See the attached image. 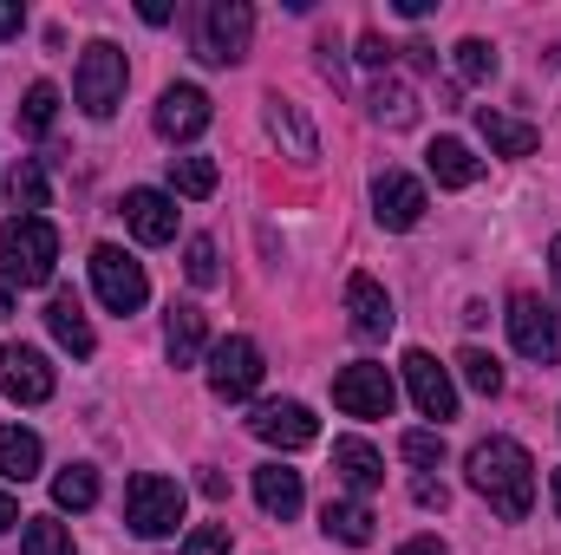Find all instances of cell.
Returning a JSON list of instances; mask_svg holds the SVG:
<instances>
[{
  "label": "cell",
  "mask_w": 561,
  "mask_h": 555,
  "mask_svg": "<svg viewBox=\"0 0 561 555\" xmlns=\"http://www.w3.org/2000/svg\"><path fill=\"white\" fill-rule=\"evenodd\" d=\"M125 229L138 236L144 249L176 242V196H163V190H125Z\"/></svg>",
  "instance_id": "obj_15"
},
{
  "label": "cell",
  "mask_w": 561,
  "mask_h": 555,
  "mask_svg": "<svg viewBox=\"0 0 561 555\" xmlns=\"http://www.w3.org/2000/svg\"><path fill=\"white\" fill-rule=\"evenodd\" d=\"M53 118H59V86H26V99H20V132H33V138H46L53 132Z\"/></svg>",
  "instance_id": "obj_29"
},
{
  "label": "cell",
  "mask_w": 561,
  "mask_h": 555,
  "mask_svg": "<svg viewBox=\"0 0 561 555\" xmlns=\"http://www.w3.org/2000/svg\"><path fill=\"white\" fill-rule=\"evenodd\" d=\"M262 125H268V138L294 157V163H313L320 157V138H313V125H307V112L294 105V99H280L268 92V105H262Z\"/></svg>",
  "instance_id": "obj_16"
},
{
  "label": "cell",
  "mask_w": 561,
  "mask_h": 555,
  "mask_svg": "<svg viewBox=\"0 0 561 555\" xmlns=\"http://www.w3.org/2000/svg\"><path fill=\"white\" fill-rule=\"evenodd\" d=\"M457 366H463V380H470L483 399H496V393H503V366H496V353H483V347H463V353H457Z\"/></svg>",
  "instance_id": "obj_33"
},
{
  "label": "cell",
  "mask_w": 561,
  "mask_h": 555,
  "mask_svg": "<svg viewBox=\"0 0 561 555\" xmlns=\"http://www.w3.org/2000/svg\"><path fill=\"white\" fill-rule=\"evenodd\" d=\"M138 13H144V26H163V20H170V7H163V0H144Z\"/></svg>",
  "instance_id": "obj_42"
},
{
  "label": "cell",
  "mask_w": 561,
  "mask_h": 555,
  "mask_svg": "<svg viewBox=\"0 0 561 555\" xmlns=\"http://www.w3.org/2000/svg\"><path fill=\"white\" fill-rule=\"evenodd\" d=\"M424 209H431V196H424L419 177H405V170H379L373 177V216L386 229H419Z\"/></svg>",
  "instance_id": "obj_11"
},
{
  "label": "cell",
  "mask_w": 561,
  "mask_h": 555,
  "mask_svg": "<svg viewBox=\"0 0 561 555\" xmlns=\"http://www.w3.org/2000/svg\"><path fill=\"white\" fill-rule=\"evenodd\" d=\"M399 457L419 464V477L437 471V464H444V431H405V438H399Z\"/></svg>",
  "instance_id": "obj_35"
},
{
  "label": "cell",
  "mask_w": 561,
  "mask_h": 555,
  "mask_svg": "<svg viewBox=\"0 0 561 555\" xmlns=\"http://www.w3.org/2000/svg\"><path fill=\"white\" fill-rule=\"evenodd\" d=\"M176 555H229V523H196Z\"/></svg>",
  "instance_id": "obj_36"
},
{
  "label": "cell",
  "mask_w": 561,
  "mask_h": 555,
  "mask_svg": "<svg viewBox=\"0 0 561 555\" xmlns=\"http://www.w3.org/2000/svg\"><path fill=\"white\" fill-rule=\"evenodd\" d=\"M450 66H457L463 86H490V79H496V46H483V39H457Z\"/></svg>",
  "instance_id": "obj_30"
},
{
  "label": "cell",
  "mask_w": 561,
  "mask_h": 555,
  "mask_svg": "<svg viewBox=\"0 0 561 555\" xmlns=\"http://www.w3.org/2000/svg\"><path fill=\"white\" fill-rule=\"evenodd\" d=\"M7 314H13V275L0 269V320H7Z\"/></svg>",
  "instance_id": "obj_43"
},
{
  "label": "cell",
  "mask_w": 561,
  "mask_h": 555,
  "mask_svg": "<svg viewBox=\"0 0 561 555\" xmlns=\"http://www.w3.org/2000/svg\"><path fill=\"white\" fill-rule=\"evenodd\" d=\"M255 39V7L249 0H209L196 13V59L203 66H242Z\"/></svg>",
  "instance_id": "obj_4"
},
{
  "label": "cell",
  "mask_w": 561,
  "mask_h": 555,
  "mask_svg": "<svg viewBox=\"0 0 561 555\" xmlns=\"http://www.w3.org/2000/svg\"><path fill=\"white\" fill-rule=\"evenodd\" d=\"M125 79H131L125 53L112 39H92L85 59H79V72H72V99L85 105V118H112L125 105Z\"/></svg>",
  "instance_id": "obj_5"
},
{
  "label": "cell",
  "mask_w": 561,
  "mask_h": 555,
  "mask_svg": "<svg viewBox=\"0 0 561 555\" xmlns=\"http://www.w3.org/2000/svg\"><path fill=\"white\" fill-rule=\"evenodd\" d=\"M346 314H353V333H359V340H386L392 320H399V314H392V294H386L373 275L346 281Z\"/></svg>",
  "instance_id": "obj_17"
},
{
  "label": "cell",
  "mask_w": 561,
  "mask_h": 555,
  "mask_svg": "<svg viewBox=\"0 0 561 555\" xmlns=\"http://www.w3.org/2000/svg\"><path fill=\"white\" fill-rule=\"evenodd\" d=\"M399 555H444V536H412Z\"/></svg>",
  "instance_id": "obj_40"
},
{
  "label": "cell",
  "mask_w": 561,
  "mask_h": 555,
  "mask_svg": "<svg viewBox=\"0 0 561 555\" xmlns=\"http://www.w3.org/2000/svg\"><path fill=\"white\" fill-rule=\"evenodd\" d=\"M359 59H366V66H386V59H392V46H386L379 33H359Z\"/></svg>",
  "instance_id": "obj_38"
},
{
  "label": "cell",
  "mask_w": 561,
  "mask_h": 555,
  "mask_svg": "<svg viewBox=\"0 0 561 555\" xmlns=\"http://www.w3.org/2000/svg\"><path fill=\"white\" fill-rule=\"evenodd\" d=\"M470 490L503 517V523H523L536 510V457L516 444V438H483L470 451Z\"/></svg>",
  "instance_id": "obj_1"
},
{
  "label": "cell",
  "mask_w": 561,
  "mask_h": 555,
  "mask_svg": "<svg viewBox=\"0 0 561 555\" xmlns=\"http://www.w3.org/2000/svg\"><path fill=\"white\" fill-rule=\"evenodd\" d=\"M39 438L33 431H20V424H0V477L7 484H26V477H39Z\"/></svg>",
  "instance_id": "obj_25"
},
{
  "label": "cell",
  "mask_w": 561,
  "mask_h": 555,
  "mask_svg": "<svg viewBox=\"0 0 561 555\" xmlns=\"http://www.w3.org/2000/svg\"><path fill=\"white\" fill-rule=\"evenodd\" d=\"M20 26H26V13H20V7H13V0H0V39H13V33H20Z\"/></svg>",
  "instance_id": "obj_39"
},
{
  "label": "cell",
  "mask_w": 561,
  "mask_h": 555,
  "mask_svg": "<svg viewBox=\"0 0 561 555\" xmlns=\"http://www.w3.org/2000/svg\"><path fill=\"white\" fill-rule=\"evenodd\" d=\"M333 471H340V484L359 490V497L386 484V464H379V451H373L366 438H333Z\"/></svg>",
  "instance_id": "obj_20"
},
{
  "label": "cell",
  "mask_w": 561,
  "mask_h": 555,
  "mask_svg": "<svg viewBox=\"0 0 561 555\" xmlns=\"http://www.w3.org/2000/svg\"><path fill=\"white\" fill-rule=\"evenodd\" d=\"M183 275H190V287H216V281H222V262H216V242H209V236H190Z\"/></svg>",
  "instance_id": "obj_34"
},
{
  "label": "cell",
  "mask_w": 561,
  "mask_h": 555,
  "mask_svg": "<svg viewBox=\"0 0 561 555\" xmlns=\"http://www.w3.org/2000/svg\"><path fill=\"white\" fill-rule=\"evenodd\" d=\"M366 105H373V118H379L386 132H412V125H419V99H412V86H405V79H392V72L373 86V99H366Z\"/></svg>",
  "instance_id": "obj_24"
},
{
  "label": "cell",
  "mask_w": 561,
  "mask_h": 555,
  "mask_svg": "<svg viewBox=\"0 0 561 555\" xmlns=\"http://www.w3.org/2000/svg\"><path fill=\"white\" fill-rule=\"evenodd\" d=\"M46 327H53V340H59V347H66L72 360H92L99 333H92V320H85L79 294H53V301H46Z\"/></svg>",
  "instance_id": "obj_19"
},
{
  "label": "cell",
  "mask_w": 561,
  "mask_h": 555,
  "mask_svg": "<svg viewBox=\"0 0 561 555\" xmlns=\"http://www.w3.org/2000/svg\"><path fill=\"white\" fill-rule=\"evenodd\" d=\"M333 406H340L346 418H392L399 386H392L386 366L359 360V366H340V373H333Z\"/></svg>",
  "instance_id": "obj_7"
},
{
  "label": "cell",
  "mask_w": 561,
  "mask_h": 555,
  "mask_svg": "<svg viewBox=\"0 0 561 555\" xmlns=\"http://www.w3.org/2000/svg\"><path fill=\"white\" fill-rule=\"evenodd\" d=\"M92 287H99V301H105L112 314H138L144 301H150L144 262H131L118 242H99V249H92Z\"/></svg>",
  "instance_id": "obj_8"
},
{
  "label": "cell",
  "mask_w": 561,
  "mask_h": 555,
  "mask_svg": "<svg viewBox=\"0 0 561 555\" xmlns=\"http://www.w3.org/2000/svg\"><path fill=\"white\" fill-rule=\"evenodd\" d=\"M549 262H556V281H561V236L549 242Z\"/></svg>",
  "instance_id": "obj_44"
},
{
  "label": "cell",
  "mask_w": 561,
  "mask_h": 555,
  "mask_svg": "<svg viewBox=\"0 0 561 555\" xmlns=\"http://www.w3.org/2000/svg\"><path fill=\"white\" fill-rule=\"evenodd\" d=\"M255 503L268 510V517H300V503H307V490H300V471H287V464H262L255 471Z\"/></svg>",
  "instance_id": "obj_21"
},
{
  "label": "cell",
  "mask_w": 561,
  "mask_h": 555,
  "mask_svg": "<svg viewBox=\"0 0 561 555\" xmlns=\"http://www.w3.org/2000/svg\"><path fill=\"white\" fill-rule=\"evenodd\" d=\"M424 163H431V177H437L444 190H470V183L483 177V163L470 157V144L463 138H437L431 150H424Z\"/></svg>",
  "instance_id": "obj_23"
},
{
  "label": "cell",
  "mask_w": 561,
  "mask_h": 555,
  "mask_svg": "<svg viewBox=\"0 0 561 555\" xmlns=\"http://www.w3.org/2000/svg\"><path fill=\"white\" fill-rule=\"evenodd\" d=\"M20 555H79V550H72V530H66V523L33 517V523H26V536H20Z\"/></svg>",
  "instance_id": "obj_32"
},
{
  "label": "cell",
  "mask_w": 561,
  "mask_h": 555,
  "mask_svg": "<svg viewBox=\"0 0 561 555\" xmlns=\"http://www.w3.org/2000/svg\"><path fill=\"white\" fill-rule=\"evenodd\" d=\"M170 190L176 196H216V163L209 157H170Z\"/></svg>",
  "instance_id": "obj_31"
},
{
  "label": "cell",
  "mask_w": 561,
  "mask_h": 555,
  "mask_svg": "<svg viewBox=\"0 0 561 555\" xmlns=\"http://www.w3.org/2000/svg\"><path fill=\"white\" fill-rule=\"evenodd\" d=\"M163 347L176 366H196L203 347H209V314L196 301H170V320H163Z\"/></svg>",
  "instance_id": "obj_18"
},
{
  "label": "cell",
  "mask_w": 561,
  "mask_h": 555,
  "mask_svg": "<svg viewBox=\"0 0 561 555\" xmlns=\"http://www.w3.org/2000/svg\"><path fill=\"white\" fill-rule=\"evenodd\" d=\"M412 503H419V510H444V503H450V490H444L437 477H412Z\"/></svg>",
  "instance_id": "obj_37"
},
{
  "label": "cell",
  "mask_w": 561,
  "mask_h": 555,
  "mask_svg": "<svg viewBox=\"0 0 561 555\" xmlns=\"http://www.w3.org/2000/svg\"><path fill=\"white\" fill-rule=\"evenodd\" d=\"M13 523H20V503H13V497H7V490H0V536H7V530H13Z\"/></svg>",
  "instance_id": "obj_41"
},
{
  "label": "cell",
  "mask_w": 561,
  "mask_h": 555,
  "mask_svg": "<svg viewBox=\"0 0 561 555\" xmlns=\"http://www.w3.org/2000/svg\"><path fill=\"white\" fill-rule=\"evenodd\" d=\"M405 386H412V406H419L424 418H457V386H450V373L424 353V347H412L405 353Z\"/></svg>",
  "instance_id": "obj_14"
},
{
  "label": "cell",
  "mask_w": 561,
  "mask_h": 555,
  "mask_svg": "<svg viewBox=\"0 0 561 555\" xmlns=\"http://www.w3.org/2000/svg\"><path fill=\"white\" fill-rule=\"evenodd\" d=\"M209 92L203 86H170L163 99H157V132L170 144H190V138H203L209 132Z\"/></svg>",
  "instance_id": "obj_13"
},
{
  "label": "cell",
  "mask_w": 561,
  "mask_h": 555,
  "mask_svg": "<svg viewBox=\"0 0 561 555\" xmlns=\"http://www.w3.org/2000/svg\"><path fill=\"white\" fill-rule=\"evenodd\" d=\"M249 431H255L262 444H280V451H307V444L320 438V418L307 412L300 399H268V406H255Z\"/></svg>",
  "instance_id": "obj_12"
},
{
  "label": "cell",
  "mask_w": 561,
  "mask_h": 555,
  "mask_svg": "<svg viewBox=\"0 0 561 555\" xmlns=\"http://www.w3.org/2000/svg\"><path fill=\"white\" fill-rule=\"evenodd\" d=\"M53 503H59V510H92V503H99V471H92V464H66V471L53 477Z\"/></svg>",
  "instance_id": "obj_27"
},
{
  "label": "cell",
  "mask_w": 561,
  "mask_h": 555,
  "mask_svg": "<svg viewBox=\"0 0 561 555\" xmlns=\"http://www.w3.org/2000/svg\"><path fill=\"white\" fill-rule=\"evenodd\" d=\"M13 216H39L46 209V163L39 157H20V170H13Z\"/></svg>",
  "instance_id": "obj_28"
},
{
  "label": "cell",
  "mask_w": 561,
  "mask_h": 555,
  "mask_svg": "<svg viewBox=\"0 0 561 555\" xmlns=\"http://www.w3.org/2000/svg\"><path fill=\"white\" fill-rule=\"evenodd\" d=\"M556 517H561V471H556Z\"/></svg>",
  "instance_id": "obj_45"
},
{
  "label": "cell",
  "mask_w": 561,
  "mask_h": 555,
  "mask_svg": "<svg viewBox=\"0 0 561 555\" xmlns=\"http://www.w3.org/2000/svg\"><path fill=\"white\" fill-rule=\"evenodd\" d=\"M320 530H327L333 543H346V550H366V543H373V510H366V503H327V510H320Z\"/></svg>",
  "instance_id": "obj_26"
},
{
  "label": "cell",
  "mask_w": 561,
  "mask_h": 555,
  "mask_svg": "<svg viewBox=\"0 0 561 555\" xmlns=\"http://www.w3.org/2000/svg\"><path fill=\"white\" fill-rule=\"evenodd\" d=\"M477 132H483V144L496 150V157H529L536 150V125H523V118H510V112H496V105H477Z\"/></svg>",
  "instance_id": "obj_22"
},
{
  "label": "cell",
  "mask_w": 561,
  "mask_h": 555,
  "mask_svg": "<svg viewBox=\"0 0 561 555\" xmlns=\"http://www.w3.org/2000/svg\"><path fill=\"white\" fill-rule=\"evenodd\" d=\"M0 256H7L13 287H46L53 269H59V229L46 216H7L0 223Z\"/></svg>",
  "instance_id": "obj_2"
},
{
  "label": "cell",
  "mask_w": 561,
  "mask_h": 555,
  "mask_svg": "<svg viewBox=\"0 0 561 555\" xmlns=\"http://www.w3.org/2000/svg\"><path fill=\"white\" fill-rule=\"evenodd\" d=\"M262 347L249 340V333H229V340H216L209 347V393L216 399H249L255 386H262Z\"/></svg>",
  "instance_id": "obj_9"
},
{
  "label": "cell",
  "mask_w": 561,
  "mask_h": 555,
  "mask_svg": "<svg viewBox=\"0 0 561 555\" xmlns=\"http://www.w3.org/2000/svg\"><path fill=\"white\" fill-rule=\"evenodd\" d=\"M53 386H59V380H53V366H46L39 347H20V340L0 347V393H7L13 406H46Z\"/></svg>",
  "instance_id": "obj_10"
},
{
  "label": "cell",
  "mask_w": 561,
  "mask_h": 555,
  "mask_svg": "<svg viewBox=\"0 0 561 555\" xmlns=\"http://www.w3.org/2000/svg\"><path fill=\"white\" fill-rule=\"evenodd\" d=\"M183 510H190V497H183V484H176V477L138 471V477L125 484V523H131V536H144V543H163V536H176Z\"/></svg>",
  "instance_id": "obj_3"
},
{
  "label": "cell",
  "mask_w": 561,
  "mask_h": 555,
  "mask_svg": "<svg viewBox=\"0 0 561 555\" xmlns=\"http://www.w3.org/2000/svg\"><path fill=\"white\" fill-rule=\"evenodd\" d=\"M510 340H516V353L523 360H536V366H556L561 360V320L549 301H536V294H510Z\"/></svg>",
  "instance_id": "obj_6"
}]
</instances>
